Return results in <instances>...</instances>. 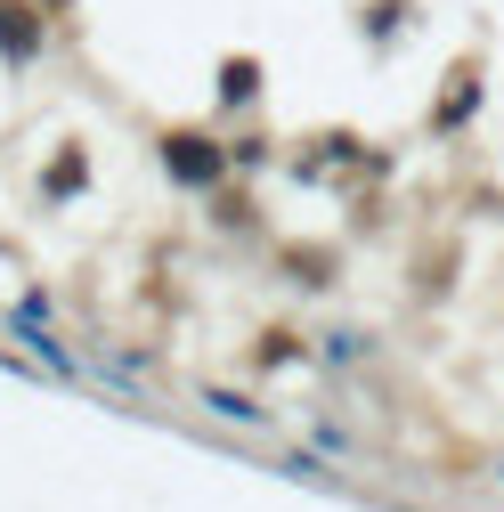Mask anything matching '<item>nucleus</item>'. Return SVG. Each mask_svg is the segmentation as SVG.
<instances>
[{"instance_id":"1","label":"nucleus","mask_w":504,"mask_h":512,"mask_svg":"<svg viewBox=\"0 0 504 512\" xmlns=\"http://www.w3.org/2000/svg\"><path fill=\"white\" fill-rule=\"evenodd\" d=\"M171 171H179V179H212L220 155H204V139H171Z\"/></svg>"}]
</instances>
